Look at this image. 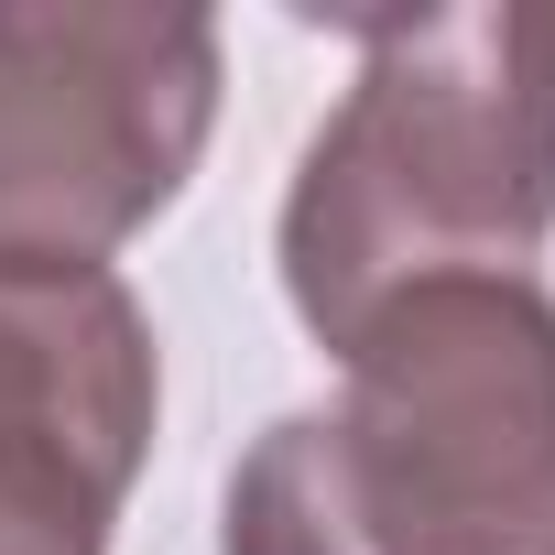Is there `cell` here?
I'll use <instances>...</instances> for the list:
<instances>
[{
  "label": "cell",
  "mask_w": 555,
  "mask_h": 555,
  "mask_svg": "<svg viewBox=\"0 0 555 555\" xmlns=\"http://www.w3.org/2000/svg\"><path fill=\"white\" fill-rule=\"evenodd\" d=\"M218 23L185 0H0V284L142 240L218 131Z\"/></svg>",
  "instance_id": "3957f363"
},
{
  "label": "cell",
  "mask_w": 555,
  "mask_h": 555,
  "mask_svg": "<svg viewBox=\"0 0 555 555\" xmlns=\"http://www.w3.org/2000/svg\"><path fill=\"white\" fill-rule=\"evenodd\" d=\"M153 414L164 360L120 272L0 284V555H109Z\"/></svg>",
  "instance_id": "277c9868"
},
{
  "label": "cell",
  "mask_w": 555,
  "mask_h": 555,
  "mask_svg": "<svg viewBox=\"0 0 555 555\" xmlns=\"http://www.w3.org/2000/svg\"><path fill=\"white\" fill-rule=\"evenodd\" d=\"M360 77L284 185V295L338 360L392 295L555 240V0L360 12Z\"/></svg>",
  "instance_id": "7a4b0ae2"
},
{
  "label": "cell",
  "mask_w": 555,
  "mask_h": 555,
  "mask_svg": "<svg viewBox=\"0 0 555 555\" xmlns=\"http://www.w3.org/2000/svg\"><path fill=\"white\" fill-rule=\"evenodd\" d=\"M218 555H555V295L457 272L338 349V403L261 425Z\"/></svg>",
  "instance_id": "6da1fadb"
}]
</instances>
